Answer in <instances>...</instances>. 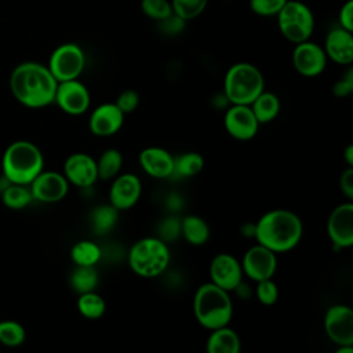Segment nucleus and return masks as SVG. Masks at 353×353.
<instances>
[{"instance_id":"obj_17","label":"nucleus","mask_w":353,"mask_h":353,"mask_svg":"<svg viewBox=\"0 0 353 353\" xmlns=\"http://www.w3.org/2000/svg\"><path fill=\"white\" fill-rule=\"evenodd\" d=\"M65 178L77 188H91L98 179L97 160L88 153H72L63 164Z\"/></svg>"},{"instance_id":"obj_36","label":"nucleus","mask_w":353,"mask_h":353,"mask_svg":"<svg viewBox=\"0 0 353 353\" xmlns=\"http://www.w3.org/2000/svg\"><path fill=\"white\" fill-rule=\"evenodd\" d=\"M287 0H250V8L261 17L277 15Z\"/></svg>"},{"instance_id":"obj_40","label":"nucleus","mask_w":353,"mask_h":353,"mask_svg":"<svg viewBox=\"0 0 353 353\" xmlns=\"http://www.w3.org/2000/svg\"><path fill=\"white\" fill-rule=\"evenodd\" d=\"M339 188L347 200L353 199V168L347 167L339 178Z\"/></svg>"},{"instance_id":"obj_39","label":"nucleus","mask_w":353,"mask_h":353,"mask_svg":"<svg viewBox=\"0 0 353 353\" xmlns=\"http://www.w3.org/2000/svg\"><path fill=\"white\" fill-rule=\"evenodd\" d=\"M341 28L353 32V0H347L339 10Z\"/></svg>"},{"instance_id":"obj_37","label":"nucleus","mask_w":353,"mask_h":353,"mask_svg":"<svg viewBox=\"0 0 353 353\" xmlns=\"http://www.w3.org/2000/svg\"><path fill=\"white\" fill-rule=\"evenodd\" d=\"M116 106L124 113V114H130L132 113L138 105H139V94L135 90H124L121 91L117 98H116Z\"/></svg>"},{"instance_id":"obj_11","label":"nucleus","mask_w":353,"mask_h":353,"mask_svg":"<svg viewBox=\"0 0 353 353\" xmlns=\"http://www.w3.org/2000/svg\"><path fill=\"white\" fill-rule=\"evenodd\" d=\"M240 263L244 276L254 281H261L274 276L277 269V256L276 252L256 243L245 251L243 262Z\"/></svg>"},{"instance_id":"obj_15","label":"nucleus","mask_w":353,"mask_h":353,"mask_svg":"<svg viewBox=\"0 0 353 353\" xmlns=\"http://www.w3.org/2000/svg\"><path fill=\"white\" fill-rule=\"evenodd\" d=\"M29 189L32 192L33 200L51 204L65 199L69 192V182L61 172L43 170L29 183Z\"/></svg>"},{"instance_id":"obj_13","label":"nucleus","mask_w":353,"mask_h":353,"mask_svg":"<svg viewBox=\"0 0 353 353\" xmlns=\"http://www.w3.org/2000/svg\"><path fill=\"white\" fill-rule=\"evenodd\" d=\"M327 234L336 248L353 245V204L350 200L331 211L327 219Z\"/></svg>"},{"instance_id":"obj_9","label":"nucleus","mask_w":353,"mask_h":353,"mask_svg":"<svg viewBox=\"0 0 353 353\" xmlns=\"http://www.w3.org/2000/svg\"><path fill=\"white\" fill-rule=\"evenodd\" d=\"M324 331L338 346H353V310L347 305H332L324 316Z\"/></svg>"},{"instance_id":"obj_22","label":"nucleus","mask_w":353,"mask_h":353,"mask_svg":"<svg viewBox=\"0 0 353 353\" xmlns=\"http://www.w3.org/2000/svg\"><path fill=\"white\" fill-rule=\"evenodd\" d=\"M240 349V336L228 325L211 330L205 342V350L208 353H239Z\"/></svg>"},{"instance_id":"obj_1","label":"nucleus","mask_w":353,"mask_h":353,"mask_svg":"<svg viewBox=\"0 0 353 353\" xmlns=\"http://www.w3.org/2000/svg\"><path fill=\"white\" fill-rule=\"evenodd\" d=\"M58 81L48 66L37 62H23L15 66L10 76L14 98L28 108H44L54 102Z\"/></svg>"},{"instance_id":"obj_2","label":"nucleus","mask_w":353,"mask_h":353,"mask_svg":"<svg viewBox=\"0 0 353 353\" xmlns=\"http://www.w3.org/2000/svg\"><path fill=\"white\" fill-rule=\"evenodd\" d=\"M302 234V221L291 210H270L254 225V237L256 243L276 254L295 248L299 244Z\"/></svg>"},{"instance_id":"obj_33","label":"nucleus","mask_w":353,"mask_h":353,"mask_svg":"<svg viewBox=\"0 0 353 353\" xmlns=\"http://www.w3.org/2000/svg\"><path fill=\"white\" fill-rule=\"evenodd\" d=\"M208 0H171L172 12L183 21L197 18L207 7Z\"/></svg>"},{"instance_id":"obj_21","label":"nucleus","mask_w":353,"mask_h":353,"mask_svg":"<svg viewBox=\"0 0 353 353\" xmlns=\"http://www.w3.org/2000/svg\"><path fill=\"white\" fill-rule=\"evenodd\" d=\"M353 32L343 28H335L328 32L324 41L327 58L338 65H350L353 62Z\"/></svg>"},{"instance_id":"obj_18","label":"nucleus","mask_w":353,"mask_h":353,"mask_svg":"<svg viewBox=\"0 0 353 353\" xmlns=\"http://www.w3.org/2000/svg\"><path fill=\"white\" fill-rule=\"evenodd\" d=\"M210 277L211 283L230 292L243 280L241 263L233 255L221 252L210 263Z\"/></svg>"},{"instance_id":"obj_34","label":"nucleus","mask_w":353,"mask_h":353,"mask_svg":"<svg viewBox=\"0 0 353 353\" xmlns=\"http://www.w3.org/2000/svg\"><path fill=\"white\" fill-rule=\"evenodd\" d=\"M141 10L148 18L157 22L174 14L171 1L168 0H141Z\"/></svg>"},{"instance_id":"obj_42","label":"nucleus","mask_w":353,"mask_h":353,"mask_svg":"<svg viewBox=\"0 0 353 353\" xmlns=\"http://www.w3.org/2000/svg\"><path fill=\"white\" fill-rule=\"evenodd\" d=\"M343 157H345V161H346L347 167H353V145L352 143L346 146Z\"/></svg>"},{"instance_id":"obj_30","label":"nucleus","mask_w":353,"mask_h":353,"mask_svg":"<svg viewBox=\"0 0 353 353\" xmlns=\"http://www.w3.org/2000/svg\"><path fill=\"white\" fill-rule=\"evenodd\" d=\"M77 310L83 317L88 320H98L105 314L106 302L95 291H88L79 295Z\"/></svg>"},{"instance_id":"obj_26","label":"nucleus","mask_w":353,"mask_h":353,"mask_svg":"<svg viewBox=\"0 0 353 353\" xmlns=\"http://www.w3.org/2000/svg\"><path fill=\"white\" fill-rule=\"evenodd\" d=\"M123 167V154L119 149L109 148L103 150L97 160V170H98V179L102 181H112L116 178Z\"/></svg>"},{"instance_id":"obj_6","label":"nucleus","mask_w":353,"mask_h":353,"mask_svg":"<svg viewBox=\"0 0 353 353\" xmlns=\"http://www.w3.org/2000/svg\"><path fill=\"white\" fill-rule=\"evenodd\" d=\"M171 254L167 243L159 237H142L132 244L128 252L131 270L145 279H153L165 272Z\"/></svg>"},{"instance_id":"obj_35","label":"nucleus","mask_w":353,"mask_h":353,"mask_svg":"<svg viewBox=\"0 0 353 353\" xmlns=\"http://www.w3.org/2000/svg\"><path fill=\"white\" fill-rule=\"evenodd\" d=\"M255 296L265 306H272L277 302V299H279V287L273 281V277L256 281Z\"/></svg>"},{"instance_id":"obj_41","label":"nucleus","mask_w":353,"mask_h":353,"mask_svg":"<svg viewBox=\"0 0 353 353\" xmlns=\"http://www.w3.org/2000/svg\"><path fill=\"white\" fill-rule=\"evenodd\" d=\"M185 22H186V21H183V19L179 18L178 15L172 14V15H170L168 18H165L164 21H160L159 23H160V26L164 29L165 33H168V34H175V33H179V32L183 29Z\"/></svg>"},{"instance_id":"obj_12","label":"nucleus","mask_w":353,"mask_h":353,"mask_svg":"<svg viewBox=\"0 0 353 353\" xmlns=\"http://www.w3.org/2000/svg\"><path fill=\"white\" fill-rule=\"evenodd\" d=\"M291 59L294 69L301 76L316 77L324 72L328 58L323 47L310 40H305L295 44Z\"/></svg>"},{"instance_id":"obj_25","label":"nucleus","mask_w":353,"mask_h":353,"mask_svg":"<svg viewBox=\"0 0 353 353\" xmlns=\"http://www.w3.org/2000/svg\"><path fill=\"white\" fill-rule=\"evenodd\" d=\"M119 212L120 211L114 208L110 203L95 207L91 212V226L94 233L103 236L112 232L117 223Z\"/></svg>"},{"instance_id":"obj_23","label":"nucleus","mask_w":353,"mask_h":353,"mask_svg":"<svg viewBox=\"0 0 353 353\" xmlns=\"http://www.w3.org/2000/svg\"><path fill=\"white\" fill-rule=\"evenodd\" d=\"M181 234L192 245H204L211 236V230L201 216L190 214L181 221Z\"/></svg>"},{"instance_id":"obj_7","label":"nucleus","mask_w":353,"mask_h":353,"mask_svg":"<svg viewBox=\"0 0 353 353\" xmlns=\"http://www.w3.org/2000/svg\"><path fill=\"white\" fill-rule=\"evenodd\" d=\"M276 17L280 33L294 44L309 40L313 34L314 17L312 10L302 1L287 0Z\"/></svg>"},{"instance_id":"obj_20","label":"nucleus","mask_w":353,"mask_h":353,"mask_svg":"<svg viewBox=\"0 0 353 353\" xmlns=\"http://www.w3.org/2000/svg\"><path fill=\"white\" fill-rule=\"evenodd\" d=\"M141 168L152 178L164 179L172 176L174 156L160 146H149L138 156Z\"/></svg>"},{"instance_id":"obj_24","label":"nucleus","mask_w":353,"mask_h":353,"mask_svg":"<svg viewBox=\"0 0 353 353\" xmlns=\"http://www.w3.org/2000/svg\"><path fill=\"white\" fill-rule=\"evenodd\" d=\"M258 123L266 124L273 121L279 113H280V99L274 92L270 91H262L250 105Z\"/></svg>"},{"instance_id":"obj_14","label":"nucleus","mask_w":353,"mask_h":353,"mask_svg":"<svg viewBox=\"0 0 353 353\" xmlns=\"http://www.w3.org/2000/svg\"><path fill=\"white\" fill-rule=\"evenodd\" d=\"M226 132L237 141L252 139L259 128V123L250 105H232L223 116Z\"/></svg>"},{"instance_id":"obj_28","label":"nucleus","mask_w":353,"mask_h":353,"mask_svg":"<svg viewBox=\"0 0 353 353\" xmlns=\"http://www.w3.org/2000/svg\"><path fill=\"white\" fill-rule=\"evenodd\" d=\"M99 281L98 272L95 266H79L72 270L69 276V284L74 292L84 294L88 291H95Z\"/></svg>"},{"instance_id":"obj_32","label":"nucleus","mask_w":353,"mask_h":353,"mask_svg":"<svg viewBox=\"0 0 353 353\" xmlns=\"http://www.w3.org/2000/svg\"><path fill=\"white\" fill-rule=\"evenodd\" d=\"M25 338L26 332L22 324L14 320L0 321V343L8 347H15L22 345Z\"/></svg>"},{"instance_id":"obj_4","label":"nucleus","mask_w":353,"mask_h":353,"mask_svg":"<svg viewBox=\"0 0 353 353\" xmlns=\"http://www.w3.org/2000/svg\"><path fill=\"white\" fill-rule=\"evenodd\" d=\"M43 167L44 157L39 146L23 139L10 143L1 159L3 174L11 183L29 185Z\"/></svg>"},{"instance_id":"obj_27","label":"nucleus","mask_w":353,"mask_h":353,"mask_svg":"<svg viewBox=\"0 0 353 353\" xmlns=\"http://www.w3.org/2000/svg\"><path fill=\"white\" fill-rule=\"evenodd\" d=\"M204 167V157L197 152H186L174 156L172 176L190 178L201 172Z\"/></svg>"},{"instance_id":"obj_16","label":"nucleus","mask_w":353,"mask_h":353,"mask_svg":"<svg viewBox=\"0 0 353 353\" xmlns=\"http://www.w3.org/2000/svg\"><path fill=\"white\" fill-rule=\"evenodd\" d=\"M109 190V203L119 211L132 208L142 194V182L139 176L131 172L119 174L112 179Z\"/></svg>"},{"instance_id":"obj_5","label":"nucleus","mask_w":353,"mask_h":353,"mask_svg":"<svg viewBox=\"0 0 353 353\" xmlns=\"http://www.w3.org/2000/svg\"><path fill=\"white\" fill-rule=\"evenodd\" d=\"M263 90V74L250 62L233 63L225 73L223 97L232 105H251Z\"/></svg>"},{"instance_id":"obj_38","label":"nucleus","mask_w":353,"mask_h":353,"mask_svg":"<svg viewBox=\"0 0 353 353\" xmlns=\"http://www.w3.org/2000/svg\"><path fill=\"white\" fill-rule=\"evenodd\" d=\"M332 92L338 98L347 97L349 94L353 92V69L352 68H349L347 72L343 74V77L334 84Z\"/></svg>"},{"instance_id":"obj_8","label":"nucleus","mask_w":353,"mask_h":353,"mask_svg":"<svg viewBox=\"0 0 353 353\" xmlns=\"http://www.w3.org/2000/svg\"><path fill=\"white\" fill-rule=\"evenodd\" d=\"M85 66V55L76 43H65L58 46L48 61V69L55 80L66 81L79 79Z\"/></svg>"},{"instance_id":"obj_29","label":"nucleus","mask_w":353,"mask_h":353,"mask_svg":"<svg viewBox=\"0 0 353 353\" xmlns=\"http://www.w3.org/2000/svg\"><path fill=\"white\" fill-rule=\"evenodd\" d=\"M70 258L79 266H95L102 258L101 247L90 240H80L73 244Z\"/></svg>"},{"instance_id":"obj_19","label":"nucleus","mask_w":353,"mask_h":353,"mask_svg":"<svg viewBox=\"0 0 353 353\" xmlns=\"http://www.w3.org/2000/svg\"><path fill=\"white\" fill-rule=\"evenodd\" d=\"M125 114L116 106L114 102H105L97 106L88 120L90 131L97 137H112L123 127Z\"/></svg>"},{"instance_id":"obj_10","label":"nucleus","mask_w":353,"mask_h":353,"mask_svg":"<svg viewBox=\"0 0 353 353\" xmlns=\"http://www.w3.org/2000/svg\"><path fill=\"white\" fill-rule=\"evenodd\" d=\"M54 102L62 112L70 116L84 114L91 105V94L79 79L59 81L55 91Z\"/></svg>"},{"instance_id":"obj_31","label":"nucleus","mask_w":353,"mask_h":353,"mask_svg":"<svg viewBox=\"0 0 353 353\" xmlns=\"http://www.w3.org/2000/svg\"><path fill=\"white\" fill-rule=\"evenodd\" d=\"M1 200L3 204L11 210H22L33 201V196L29 185L10 182V185L3 190Z\"/></svg>"},{"instance_id":"obj_3","label":"nucleus","mask_w":353,"mask_h":353,"mask_svg":"<svg viewBox=\"0 0 353 353\" xmlns=\"http://www.w3.org/2000/svg\"><path fill=\"white\" fill-rule=\"evenodd\" d=\"M193 313L197 323L210 331L228 325L233 317L229 291L211 281L201 284L193 296Z\"/></svg>"}]
</instances>
